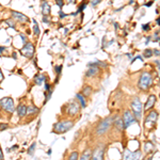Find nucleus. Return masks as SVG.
<instances>
[{"label": "nucleus", "instance_id": "473e14b6", "mask_svg": "<svg viewBox=\"0 0 160 160\" xmlns=\"http://www.w3.org/2000/svg\"><path fill=\"white\" fill-rule=\"evenodd\" d=\"M149 29H151V27H149V24L142 25V30H143V31H148Z\"/></svg>", "mask_w": 160, "mask_h": 160}, {"label": "nucleus", "instance_id": "7ed1b4c3", "mask_svg": "<svg viewBox=\"0 0 160 160\" xmlns=\"http://www.w3.org/2000/svg\"><path fill=\"white\" fill-rule=\"evenodd\" d=\"M74 126V122L69 120H64V121H60V122L56 123L52 127V130L55 133H58V135H62V133L68 132V130H71Z\"/></svg>", "mask_w": 160, "mask_h": 160}, {"label": "nucleus", "instance_id": "79ce46f5", "mask_svg": "<svg viewBox=\"0 0 160 160\" xmlns=\"http://www.w3.org/2000/svg\"><path fill=\"white\" fill-rule=\"evenodd\" d=\"M152 4H153V1H149V2H148V3L145 4V7H151Z\"/></svg>", "mask_w": 160, "mask_h": 160}, {"label": "nucleus", "instance_id": "e433bc0d", "mask_svg": "<svg viewBox=\"0 0 160 160\" xmlns=\"http://www.w3.org/2000/svg\"><path fill=\"white\" fill-rule=\"evenodd\" d=\"M153 52H154V56H156V57L160 56V50L159 49H153Z\"/></svg>", "mask_w": 160, "mask_h": 160}, {"label": "nucleus", "instance_id": "b1692460", "mask_svg": "<svg viewBox=\"0 0 160 160\" xmlns=\"http://www.w3.org/2000/svg\"><path fill=\"white\" fill-rule=\"evenodd\" d=\"M143 58H152V56H154V52H153V49H149V48H148V49H145L143 51Z\"/></svg>", "mask_w": 160, "mask_h": 160}, {"label": "nucleus", "instance_id": "c9c22d12", "mask_svg": "<svg viewBox=\"0 0 160 160\" xmlns=\"http://www.w3.org/2000/svg\"><path fill=\"white\" fill-rule=\"evenodd\" d=\"M7 128H8L7 124H1V125H0V131H3L4 129H7Z\"/></svg>", "mask_w": 160, "mask_h": 160}, {"label": "nucleus", "instance_id": "c85d7f7f", "mask_svg": "<svg viewBox=\"0 0 160 160\" xmlns=\"http://www.w3.org/2000/svg\"><path fill=\"white\" fill-rule=\"evenodd\" d=\"M55 1H56V4L60 8V9H62V8L64 7V0H55Z\"/></svg>", "mask_w": 160, "mask_h": 160}, {"label": "nucleus", "instance_id": "6e6552de", "mask_svg": "<svg viewBox=\"0 0 160 160\" xmlns=\"http://www.w3.org/2000/svg\"><path fill=\"white\" fill-rule=\"evenodd\" d=\"M34 45H33L31 42H28L27 44H25L24 47L20 49V52H22V55L26 57V58L28 59H32L33 56H34Z\"/></svg>", "mask_w": 160, "mask_h": 160}, {"label": "nucleus", "instance_id": "ddd939ff", "mask_svg": "<svg viewBox=\"0 0 160 160\" xmlns=\"http://www.w3.org/2000/svg\"><path fill=\"white\" fill-rule=\"evenodd\" d=\"M41 8H42V15L43 16H49L50 14V4L47 0H42L41 1Z\"/></svg>", "mask_w": 160, "mask_h": 160}, {"label": "nucleus", "instance_id": "f3484780", "mask_svg": "<svg viewBox=\"0 0 160 160\" xmlns=\"http://www.w3.org/2000/svg\"><path fill=\"white\" fill-rule=\"evenodd\" d=\"M44 82H46V76L43 74H38L37 76L34 77V83L38 84V86H42Z\"/></svg>", "mask_w": 160, "mask_h": 160}, {"label": "nucleus", "instance_id": "20e7f679", "mask_svg": "<svg viewBox=\"0 0 160 160\" xmlns=\"http://www.w3.org/2000/svg\"><path fill=\"white\" fill-rule=\"evenodd\" d=\"M130 107H131V111H132L133 115L137 118V121H140L142 118V112H143V106H142V102L139 97H133L132 100L130 102Z\"/></svg>", "mask_w": 160, "mask_h": 160}, {"label": "nucleus", "instance_id": "49530a36", "mask_svg": "<svg viewBox=\"0 0 160 160\" xmlns=\"http://www.w3.org/2000/svg\"><path fill=\"white\" fill-rule=\"evenodd\" d=\"M133 3V0H130V1H129V4H132Z\"/></svg>", "mask_w": 160, "mask_h": 160}, {"label": "nucleus", "instance_id": "a211bd4d", "mask_svg": "<svg viewBox=\"0 0 160 160\" xmlns=\"http://www.w3.org/2000/svg\"><path fill=\"white\" fill-rule=\"evenodd\" d=\"M113 125H114L115 128H117L118 130H120V131L125 129V128H124V123H123V118H117V120L113 121Z\"/></svg>", "mask_w": 160, "mask_h": 160}, {"label": "nucleus", "instance_id": "9d476101", "mask_svg": "<svg viewBox=\"0 0 160 160\" xmlns=\"http://www.w3.org/2000/svg\"><path fill=\"white\" fill-rule=\"evenodd\" d=\"M141 158V152L136 151L131 152L129 149H125L123 154V160H140Z\"/></svg>", "mask_w": 160, "mask_h": 160}, {"label": "nucleus", "instance_id": "a18cd8bd", "mask_svg": "<svg viewBox=\"0 0 160 160\" xmlns=\"http://www.w3.org/2000/svg\"><path fill=\"white\" fill-rule=\"evenodd\" d=\"M16 55H17L16 52H13V58H14V59H16V58H17V56H16Z\"/></svg>", "mask_w": 160, "mask_h": 160}, {"label": "nucleus", "instance_id": "4468645a", "mask_svg": "<svg viewBox=\"0 0 160 160\" xmlns=\"http://www.w3.org/2000/svg\"><path fill=\"white\" fill-rule=\"evenodd\" d=\"M155 104H156V96L155 95H149L148 98V102H145V106H144V111H148L151 110L152 108L154 107Z\"/></svg>", "mask_w": 160, "mask_h": 160}, {"label": "nucleus", "instance_id": "6ab92c4d", "mask_svg": "<svg viewBox=\"0 0 160 160\" xmlns=\"http://www.w3.org/2000/svg\"><path fill=\"white\" fill-rule=\"evenodd\" d=\"M17 113H18V117L19 118H24L26 114H27V106L20 104L17 107Z\"/></svg>", "mask_w": 160, "mask_h": 160}, {"label": "nucleus", "instance_id": "393cba45", "mask_svg": "<svg viewBox=\"0 0 160 160\" xmlns=\"http://www.w3.org/2000/svg\"><path fill=\"white\" fill-rule=\"evenodd\" d=\"M92 92L93 91H92V88L91 87H86L83 90H82V94H83L86 97H89L90 95L92 94Z\"/></svg>", "mask_w": 160, "mask_h": 160}, {"label": "nucleus", "instance_id": "dca6fc26", "mask_svg": "<svg viewBox=\"0 0 160 160\" xmlns=\"http://www.w3.org/2000/svg\"><path fill=\"white\" fill-rule=\"evenodd\" d=\"M76 98L78 100L80 107L82 108H86L87 107V99H86V96H84L82 93H77L76 94Z\"/></svg>", "mask_w": 160, "mask_h": 160}, {"label": "nucleus", "instance_id": "a19ab883", "mask_svg": "<svg viewBox=\"0 0 160 160\" xmlns=\"http://www.w3.org/2000/svg\"><path fill=\"white\" fill-rule=\"evenodd\" d=\"M0 160H3V154H2L1 148H0Z\"/></svg>", "mask_w": 160, "mask_h": 160}, {"label": "nucleus", "instance_id": "72a5a7b5", "mask_svg": "<svg viewBox=\"0 0 160 160\" xmlns=\"http://www.w3.org/2000/svg\"><path fill=\"white\" fill-rule=\"evenodd\" d=\"M100 1H102V0H92V3H91V4H92V7H93V8H95V7L97 6V4L99 3Z\"/></svg>", "mask_w": 160, "mask_h": 160}, {"label": "nucleus", "instance_id": "2f4dec72", "mask_svg": "<svg viewBox=\"0 0 160 160\" xmlns=\"http://www.w3.org/2000/svg\"><path fill=\"white\" fill-rule=\"evenodd\" d=\"M55 69H56V74H57V75H60V74H61V71H62V65L56 66Z\"/></svg>", "mask_w": 160, "mask_h": 160}, {"label": "nucleus", "instance_id": "c03bdc74", "mask_svg": "<svg viewBox=\"0 0 160 160\" xmlns=\"http://www.w3.org/2000/svg\"><path fill=\"white\" fill-rule=\"evenodd\" d=\"M151 38H152V37H146V44H148V42L151 41Z\"/></svg>", "mask_w": 160, "mask_h": 160}, {"label": "nucleus", "instance_id": "4be33fe9", "mask_svg": "<svg viewBox=\"0 0 160 160\" xmlns=\"http://www.w3.org/2000/svg\"><path fill=\"white\" fill-rule=\"evenodd\" d=\"M153 149H154V144L152 143V142H146V143L144 144V152H145V153H151Z\"/></svg>", "mask_w": 160, "mask_h": 160}, {"label": "nucleus", "instance_id": "1a4fd4ad", "mask_svg": "<svg viewBox=\"0 0 160 160\" xmlns=\"http://www.w3.org/2000/svg\"><path fill=\"white\" fill-rule=\"evenodd\" d=\"M80 112V105L78 102H72L68 105V115L71 118L76 117Z\"/></svg>", "mask_w": 160, "mask_h": 160}, {"label": "nucleus", "instance_id": "f03ea898", "mask_svg": "<svg viewBox=\"0 0 160 160\" xmlns=\"http://www.w3.org/2000/svg\"><path fill=\"white\" fill-rule=\"evenodd\" d=\"M112 125H113V118L112 117L106 118L102 121H100L98 123V125L96 126V128H95V133L99 137L104 136L110 130Z\"/></svg>", "mask_w": 160, "mask_h": 160}, {"label": "nucleus", "instance_id": "58836bf2", "mask_svg": "<svg viewBox=\"0 0 160 160\" xmlns=\"http://www.w3.org/2000/svg\"><path fill=\"white\" fill-rule=\"evenodd\" d=\"M66 3H76V0H66Z\"/></svg>", "mask_w": 160, "mask_h": 160}, {"label": "nucleus", "instance_id": "5701e85b", "mask_svg": "<svg viewBox=\"0 0 160 160\" xmlns=\"http://www.w3.org/2000/svg\"><path fill=\"white\" fill-rule=\"evenodd\" d=\"M38 111V108L35 106H28L27 107V114H35Z\"/></svg>", "mask_w": 160, "mask_h": 160}, {"label": "nucleus", "instance_id": "f704fd0d", "mask_svg": "<svg viewBox=\"0 0 160 160\" xmlns=\"http://www.w3.org/2000/svg\"><path fill=\"white\" fill-rule=\"evenodd\" d=\"M59 16H60V19H63L64 17H66V14L63 13V11H59Z\"/></svg>", "mask_w": 160, "mask_h": 160}, {"label": "nucleus", "instance_id": "39448f33", "mask_svg": "<svg viewBox=\"0 0 160 160\" xmlns=\"http://www.w3.org/2000/svg\"><path fill=\"white\" fill-rule=\"evenodd\" d=\"M122 118H123L124 128H125V129L128 127H130V126L132 125V124H135L137 121V118H135V115H133L132 111H129V110L124 111Z\"/></svg>", "mask_w": 160, "mask_h": 160}, {"label": "nucleus", "instance_id": "f257e3e1", "mask_svg": "<svg viewBox=\"0 0 160 160\" xmlns=\"http://www.w3.org/2000/svg\"><path fill=\"white\" fill-rule=\"evenodd\" d=\"M154 82L153 75L149 72H142L138 80V88L141 91H148Z\"/></svg>", "mask_w": 160, "mask_h": 160}, {"label": "nucleus", "instance_id": "37998d69", "mask_svg": "<svg viewBox=\"0 0 160 160\" xmlns=\"http://www.w3.org/2000/svg\"><path fill=\"white\" fill-rule=\"evenodd\" d=\"M156 24L158 25V26H160V16L156 19Z\"/></svg>", "mask_w": 160, "mask_h": 160}, {"label": "nucleus", "instance_id": "412c9836", "mask_svg": "<svg viewBox=\"0 0 160 160\" xmlns=\"http://www.w3.org/2000/svg\"><path fill=\"white\" fill-rule=\"evenodd\" d=\"M32 22H33V24H34V26H33V33H34V35L35 37H38L40 35V33H41V30H40V27H38V22H37V20L35 19H32Z\"/></svg>", "mask_w": 160, "mask_h": 160}, {"label": "nucleus", "instance_id": "c756f323", "mask_svg": "<svg viewBox=\"0 0 160 160\" xmlns=\"http://www.w3.org/2000/svg\"><path fill=\"white\" fill-rule=\"evenodd\" d=\"M44 24H50V17L49 16H43Z\"/></svg>", "mask_w": 160, "mask_h": 160}, {"label": "nucleus", "instance_id": "4c0bfd02", "mask_svg": "<svg viewBox=\"0 0 160 160\" xmlns=\"http://www.w3.org/2000/svg\"><path fill=\"white\" fill-rule=\"evenodd\" d=\"M6 49H7L6 47H3V46H0V57L2 56V51H4Z\"/></svg>", "mask_w": 160, "mask_h": 160}, {"label": "nucleus", "instance_id": "ea45409f", "mask_svg": "<svg viewBox=\"0 0 160 160\" xmlns=\"http://www.w3.org/2000/svg\"><path fill=\"white\" fill-rule=\"evenodd\" d=\"M3 80V74H2L1 69H0V81H2Z\"/></svg>", "mask_w": 160, "mask_h": 160}, {"label": "nucleus", "instance_id": "9b49d317", "mask_svg": "<svg viewBox=\"0 0 160 160\" xmlns=\"http://www.w3.org/2000/svg\"><path fill=\"white\" fill-rule=\"evenodd\" d=\"M105 148L104 145H99L92 152V160H104Z\"/></svg>", "mask_w": 160, "mask_h": 160}, {"label": "nucleus", "instance_id": "0eeeda50", "mask_svg": "<svg viewBox=\"0 0 160 160\" xmlns=\"http://www.w3.org/2000/svg\"><path fill=\"white\" fill-rule=\"evenodd\" d=\"M0 107L4 111H7V112L12 113L14 111L15 106H14V102H13L11 97H4V98L0 100Z\"/></svg>", "mask_w": 160, "mask_h": 160}, {"label": "nucleus", "instance_id": "f8f14e48", "mask_svg": "<svg viewBox=\"0 0 160 160\" xmlns=\"http://www.w3.org/2000/svg\"><path fill=\"white\" fill-rule=\"evenodd\" d=\"M11 16L16 22H20V24L29 22V18H28V16H26V15L22 14V13H19L17 11H11Z\"/></svg>", "mask_w": 160, "mask_h": 160}, {"label": "nucleus", "instance_id": "cd10ccee", "mask_svg": "<svg viewBox=\"0 0 160 160\" xmlns=\"http://www.w3.org/2000/svg\"><path fill=\"white\" fill-rule=\"evenodd\" d=\"M35 146H37V144H35V143H32V145H31L30 148H29V149H28V154H29L30 156H31V155H33V154H34Z\"/></svg>", "mask_w": 160, "mask_h": 160}, {"label": "nucleus", "instance_id": "423d86ee", "mask_svg": "<svg viewBox=\"0 0 160 160\" xmlns=\"http://www.w3.org/2000/svg\"><path fill=\"white\" fill-rule=\"evenodd\" d=\"M158 118V112L155 110H152L151 112L146 115V118L144 121V126L148 129H151L152 127H154L155 124H156V121Z\"/></svg>", "mask_w": 160, "mask_h": 160}, {"label": "nucleus", "instance_id": "a878e982", "mask_svg": "<svg viewBox=\"0 0 160 160\" xmlns=\"http://www.w3.org/2000/svg\"><path fill=\"white\" fill-rule=\"evenodd\" d=\"M6 24L9 26L10 28H12V29H15L16 28V22H15L13 18H10V19H7L6 20Z\"/></svg>", "mask_w": 160, "mask_h": 160}, {"label": "nucleus", "instance_id": "aec40b11", "mask_svg": "<svg viewBox=\"0 0 160 160\" xmlns=\"http://www.w3.org/2000/svg\"><path fill=\"white\" fill-rule=\"evenodd\" d=\"M92 158V151L90 148H87L82 153L81 157H79V160H91Z\"/></svg>", "mask_w": 160, "mask_h": 160}, {"label": "nucleus", "instance_id": "bb28decb", "mask_svg": "<svg viewBox=\"0 0 160 160\" xmlns=\"http://www.w3.org/2000/svg\"><path fill=\"white\" fill-rule=\"evenodd\" d=\"M68 160H79V153L77 151L73 152L68 157Z\"/></svg>", "mask_w": 160, "mask_h": 160}, {"label": "nucleus", "instance_id": "2eb2a0df", "mask_svg": "<svg viewBox=\"0 0 160 160\" xmlns=\"http://www.w3.org/2000/svg\"><path fill=\"white\" fill-rule=\"evenodd\" d=\"M99 74V68L98 66H90L89 69L86 72V76L89 77V78H92V77H95Z\"/></svg>", "mask_w": 160, "mask_h": 160}, {"label": "nucleus", "instance_id": "7c9ffc66", "mask_svg": "<svg viewBox=\"0 0 160 160\" xmlns=\"http://www.w3.org/2000/svg\"><path fill=\"white\" fill-rule=\"evenodd\" d=\"M155 64H156V66H157V71H158V76H159V78H160V61L159 60H156V61H155Z\"/></svg>", "mask_w": 160, "mask_h": 160}]
</instances>
